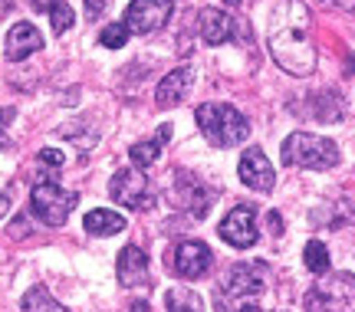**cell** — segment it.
Instances as JSON below:
<instances>
[{"instance_id":"cell-1","label":"cell","mask_w":355,"mask_h":312,"mask_svg":"<svg viewBox=\"0 0 355 312\" xmlns=\"http://www.w3.org/2000/svg\"><path fill=\"white\" fill-rule=\"evenodd\" d=\"M270 53L279 69L293 76H309L316 69V46H313V13L303 0H279L270 13Z\"/></svg>"},{"instance_id":"cell-2","label":"cell","mask_w":355,"mask_h":312,"mask_svg":"<svg viewBox=\"0 0 355 312\" xmlns=\"http://www.w3.org/2000/svg\"><path fill=\"white\" fill-rule=\"evenodd\" d=\"M194 122H198L201 135L207 138L214 148H234V145L247 141V135H250V122H247L234 105H224V102L198 105Z\"/></svg>"},{"instance_id":"cell-3","label":"cell","mask_w":355,"mask_h":312,"mask_svg":"<svg viewBox=\"0 0 355 312\" xmlns=\"http://www.w3.org/2000/svg\"><path fill=\"white\" fill-rule=\"evenodd\" d=\"M279 151H283V164L306 168V171H326L339 164V145L332 138L309 135V132H293Z\"/></svg>"},{"instance_id":"cell-4","label":"cell","mask_w":355,"mask_h":312,"mask_svg":"<svg viewBox=\"0 0 355 312\" xmlns=\"http://www.w3.org/2000/svg\"><path fill=\"white\" fill-rule=\"evenodd\" d=\"M79 204L76 191H66L56 181H37L30 191V211L37 220H43L46 227H63L69 220V211Z\"/></svg>"},{"instance_id":"cell-5","label":"cell","mask_w":355,"mask_h":312,"mask_svg":"<svg viewBox=\"0 0 355 312\" xmlns=\"http://www.w3.org/2000/svg\"><path fill=\"white\" fill-rule=\"evenodd\" d=\"M306 312H355V276L339 273L329 283L309 289Z\"/></svg>"},{"instance_id":"cell-6","label":"cell","mask_w":355,"mask_h":312,"mask_svg":"<svg viewBox=\"0 0 355 312\" xmlns=\"http://www.w3.org/2000/svg\"><path fill=\"white\" fill-rule=\"evenodd\" d=\"M109 194H112L115 204L122 207H132V211H141V207H152L155 204V191L152 181L141 175V168H119L109 181Z\"/></svg>"},{"instance_id":"cell-7","label":"cell","mask_w":355,"mask_h":312,"mask_svg":"<svg viewBox=\"0 0 355 312\" xmlns=\"http://www.w3.org/2000/svg\"><path fill=\"white\" fill-rule=\"evenodd\" d=\"M171 10H175V0H132L125 7L122 24L132 33H152V30H162L168 24Z\"/></svg>"},{"instance_id":"cell-8","label":"cell","mask_w":355,"mask_h":312,"mask_svg":"<svg viewBox=\"0 0 355 312\" xmlns=\"http://www.w3.org/2000/svg\"><path fill=\"white\" fill-rule=\"evenodd\" d=\"M217 234H220L224 243H230V247H237V250L254 247L257 243V211L250 204H237V207L220 220Z\"/></svg>"},{"instance_id":"cell-9","label":"cell","mask_w":355,"mask_h":312,"mask_svg":"<svg viewBox=\"0 0 355 312\" xmlns=\"http://www.w3.org/2000/svg\"><path fill=\"white\" fill-rule=\"evenodd\" d=\"M211 260H214V253L204 247L201 240H181L171 253V270L181 279H201L211 270Z\"/></svg>"},{"instance_id":"cell-10","label":"cell","mask_w":355,"mask_h":312,"mask_svg":"<svg viewBox=\"0 0 355 312\" xmlns=\"http://www.w3.org/2000/svg\"><path fill=\"white\" fill-rule=\"evenodd\" d=\"M237 175H241V181L250 191H260V194H266V191H273V164H270V158L263 155V148H247L243 151L241 164H237Z\"/></svg>"},{"instance_id":"cell-11","label":"cell","mask_w":355,"mask_h":312,"mask_svg":"<svg viewBox=\"0 0 355 312\" xmlns=\"http://www.w3.org/2000/svg\"><path fill=\"white\" fill-rule=\"evenodd\" d=\"M115 273H119V283L125 289H135V286H148L152 279V270H148V257L145 250L128 243V247L119 250V263H115Z\"/></svg>"},{"instance_id":"cell-12","label":"cell","mask_w":355,"mask_h":312,"mask_svg":"<svg viewBox=\"0 0 355 312\" xmlns=\"http://www.w3.org/2000/svg\"><path fill=\"white\" fill-rule=\"evenodd\" d=\"M43 50V33H40L37 26L30 24V20H20V24H13L7 30V40H3V56L10 62H20L26 56H33V53Z\"/></svg>"},{"instance_id":"cell-13","label":"cell","mask_w":355,"mask_h":312,"mask_svg":"<svg viewBox=\"0 0 355 312\" xmlns=\"http://www.w3.org/2000/svg\"><path fill=\"white\" fill-rule=\"evenodd\" d=\"M198 33H201V40L207 46H224L234 37V20L224 10L207 7V10L198 13Z\"/></svg>"},{"instance_id":"cell-14","label":"cell","mask_w":355,"mask_h":312,"mask_svg":"<svg viewBox=\"0 0 355 312\" xmlns=\"http://www.w3.org/2000/svg\"><path fill=\"white\" fill-rule=\"evenodd\" d=\"M227 296H234L237 302H243L247 296H257L263 289V270L260 266H234L227 273Z\"/></svg>"},{"instance_id":"cell-15","label":"cell","mask_w":355,"mask_h":312,"mask_svg":"<svg viewBox=\"0 0 355 312\" xmlns=\"http://www.w3.org/2000/svg\"><path fill=\"white\" fill-rule=\"evenodd\" d=\"M188 89H191V69L188 66L171 69V73L158 83V89H155V102H158L162 109H171V105H178V102L188 96Z\"/></svg>"},{"instance_id":"cell-16","label":"cell","mask_w":355,"mask_h":312,"mask_svg":"<svg viewBox=\"0 0 355 312\" xmlns=\"http://www.w3.org/2000/svg\"><path fill=\"white\" fill-rule=\"evenodd\" d=\"M83 227H86V234H92V237H115V234L125 230V217L99 207V211H89L83 217Z\"/></svg>"},{"instance_id":"cell-17","label":"cell","mask_w":355,"mask_h":312,"mask_svg":"<svg viewBox=\"0 0 355 312\" xmlns=\"http://www.w3.org/2000/svg\"><path fill=\"white\" fill-rule=\"evenodd\" d=\"M165 309L168 312H204V302H201V296L191 293V289H168Z\"/></svg>"},{"instance_id":"cell-18","label":"cell","mask_w":355,"mask_h":312,"mask_svg":"<svg viewBox=\"0 0 355 312\" xmlns=\"http://www.w3.org/2000/svg\"><path fill=\"white\" fill-rule=\"evenodd\" d=\"M24 312H69V309H66V306H60V302L53 300L43 286H33L24 296Z\"/></svg>"},{"instance_id":"cell-19","label":"cell","mask_w":355,"mask_h":312,"mask_svg":"<svg viewBox=\"0 0 355 312\" xmlns=\"http://www.w3.org/2000/svg\"><path fill=\"white\" fill-rule=\"evenodd\" d=\"M303 260H306V270L309 273H326L329 270V250L322 240H309L303 250Z\"/></svg>"},{"instance_id":"cell-20","label":"cell","mask_w":355,"mask_h":312,"mask_svg":"<svg viewBox=\"0 0 355 312\" xmlns=\"http://www.w3.org/2000/svg\"><path fill=\"white\" fill-rule=\"evenodd\" d=\"M158 155H162V141H135L132 148H128V158L135 168H148V164L158 162Z\"/></svg>"},{"instance_id":"cell-21","label":"cell","mask_w":355,"mask_h":312,"mask_svg":"<svg viewBox=\"0 0 355 312\" xmlns=\"http://www.w3.org/2000/svg\"><path fill=\"white\" fill-rule=\"evenodd\" d=\"M76 24V13H73V7L66 3V0H56V7L50 10V26L53 33H66L69 26Z\"/></svg>"},{"instance_id":"cell-22","label":"cell","mask_w":355,"mask_h":312,"mask_svg":"<svg viewBox=\"0 0 355 312\" xmlns=\"http://www.w3.org/2000/svg\"><path fill=\"white\" fill-rule=\"evenodd\" d=\"M128 30L125 24H109V26H102V37H99V43L102 46H109V50H122L128 43Z\"/></svg>"},{"instance_id":"cell-23","label":"cell","mask_w":355,"mask_h":312,"mask_svg":"<svg viewBox=\"0 0 355 312\" xmlns=\"http://www.w3.org/2000/svg\"><path fill=\"white\" fill-rule=\"evenodd\" d=\"M105 10H109V0H86V17L89 20H99Z\"/></svg>"},{"instance_id":"cell-24","label":"cell","mask_w":355,"mask_h":312,"mask_svg":"<svg viewBox=\"0 0 355 312\" xmlns=\"http://www.w3.org/2000/svg\"><path fill=\"white\" fill-rule=\"evenodd\" d=\"M40 162L43 164H50V168H60V164H63V151H56V148H43L37 155Z\"/></svg>"},{"instance_id":"cell-25","label":"cell","mask_w":355,"mask_h":312,"mask_svg":"<svg viewBox=\"0 0 355 312\" xmlns=\"http://www.w3.org/2000/svg\"><path fill=\"white\" fill-rule=\"evenodd\" d=\"M30 3H33L37 10H43V13H50L53 7H56V0H30Z\"/></svg>"},{"instance_id":"cell-26","label":"cell","mask_w":355,"mask_h":312,"mask_svg":"<svg viewBox=\"0 0 355 312\" xmlns=\"http://www.w3.org/2000/svg\"><path fill=\"white\" fill-rule=\"evenodd\" d=\"M7 211H10V194H0V220L7 217Z\"/></svg>"},{"instance_id":"cell-27","label":"cell","mask_w":355,"mask_h":312,"mask_svg":"<svg viewBox=\"0 0 355 312\" xmlns=\"http://www.w3.org/2000/svg\"><path fill=\"white\" fill-rule=\"evenodd\" d=\"M336 7H343V10H352L355 13V0H332Z\"/></svg>"},{"instance_id":"cell-28","label":"cell","mask_w":355,"mask_h":312,"mask_svg":"<svg viewBox=\"0 0 355 312\" xmlns=\"http://www.w3.org/2000/svg\"><path fill=\"white\" fill-rule=\"evenodd\" d=\"M7 145H10V141H7V132H3V128H0V151L7 148Z\"/></svg>"},{"instance_id":"cell-29","label":"cell","mask_w":355,"mask_h":312,"mask_svg":"<svg viewBox=\"0 0 355 312\" xmlns=\"http://www.w3.org/2000/svg\"><path fill=\"white\" fill-rule=\"evenodd\" d=\"M224 3H230V7H237V3H241V0H224Z\"/></svg>"},{"instance_id":"cell-30","label":"cell","mask_w":355,"mask_h":312,"mask_svg":"<svg viewBox=\"0 0 355 312\" xmlns=\"http://www.w3.org/2000/svg\"><path fill=\"white\" fill-rule=\"evenodd\" d=\"M241 312H263V309H247V306H243V309Z\"/></svg>"}]
</instances>
